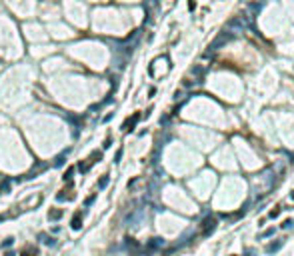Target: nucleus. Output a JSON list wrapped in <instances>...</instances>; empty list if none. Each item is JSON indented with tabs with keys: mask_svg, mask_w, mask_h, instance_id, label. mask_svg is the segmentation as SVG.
Returning <instances> with one entry per match:
<instances>
[{
	"mask_svg": "<svg viewBox=\"0 0 294 256\" xmlns=\"http://www.w3.org/2000/svg\"><path fill=\"white\" fill-rule=\"evenodd\" d=\"M216 224H218V220H216L214 216L204 218V220H202V236H208V234H212V230L216 228Z\"/></svg>",
	"mask_w": 294,
	"mask_h": 256,
	"instance_id": "obj_1",
	"label": "nucleus"
},
{
	"mask_svg": "<svg viewBox=\"0 0 294 256\" xmlns=\"http://www.w3.org/2000/svg\"><path fill=\"white\" fill-rule=\"evenodd\" d=\"M140 120V114L136 112V114H132V118H128V120L122 124V130L124 132H128V130H134V126H136V122Z\"/></svg>",
	"mask_w": 294,
	"mask_h": 256,
	"instance_id": "obj_2",
	"label": "nucleus"
},
{
	"mask_svg": "<svg viewBox=\"0 0 294 256\" xmlns=\"http://www.w3.org/2000/svg\"><path fill=\"white\" fill-rule=\"evenodd\" d=\"M70 224H72L74 230H80V228H82V214L76 212V214L72 216V222H70Z\"/></svg>",
	"mask_w": 294,
	"mask_h": 256,
	"instance_id": "obj_3",
	"label": "nucleus"
},
{
	"mask_svg": "<svg viewBox=\"0 0 294 256\" xmlns=\"http://www.w3.org/2000/svg\"><path fill=\"white\" fill-rule=\"evenodd\" d=\"M62 210H60V208H52V210H50L48 212V218L50 220H60V218H62Z\"/></svg>",
	"mask_w": 294,
	"mask_h": 256,
	"instance_id": "obj_4",
	"label": "nucleus"
},
{
	"mask_svg": "<svg viewBox=\"0 0 294 256\" xmlns=\"http://www.w3.org/2000/svg\"><path fill=\"white\" fill-rule=\"evenodd\" d=\"M22 256H38V248L24 246V248H22Z\"/></svg>",
	"mask_w": 294,
	"mask_h": 256,
	"instance_id": "obj_5",
	"label": "nucleus"
},
{
	"mask_svg": "<svg viewBox=\"0 0 294 256\" xmlns=\"http://www.w3.org/2000/svg\"><path fill=\"white\" fill-rule=\"evenodd\" d=\"M102 158V152H98V150H94V152H92V154H90V158H88V164H94V162H98V160H100Z\"/></svg>",
	"mask_w": 294,
	"mask_h": 256,
	"instance_id": "obj_6",
	"label": "nucleus"
},
{
	"mask_svg": "<svg viewBox=\"0 0 294 256\" xmlns=\"http://www.w3.org/2000/svg\"><path fill=\"white\" fill-rule=\"evenodd\" d=\"M280 246H282V240H276V242H272V244H270L266 250H268V252H274V250H278Z\"/></svg>",
	"mask_w": 294,
	"mask_h": 256,
	"instance_id": "obj_7",
	"label": "nucleus"
},
{
	"mask_svg": "<svg viewBox=\"0 0 294 256\" xmlns=\"http://www.w3.org/2000/svg\"><path fill=\"white\" fill-rule=\"evenodd\" d=\"M68 152H70V150H66V152H62V154H60V156H58V158H56V162H54V164H56V166H62V164H64V158H66V154H68Z\"/></svg>",
	"mask_w": 294,
	"mask_h": 256,
	"instance_id": "obj_8",
	"label": "nucleus"
},
{
	"mask_svg": "<svg viewBox=\"0 0 294 256\" xmlns=\"http://www.w3.org/2000/svg\"><path fill=\"white\" fill-rule=\"evenodd\" d=\"M72 174H74V166H70V168H68L66 172H64L62 178H64V180H70V178H72Z\"/></svg>",
	"mask_w": 294,
	"mask_h": 256,
	"instance_id": "obj_9",
	"label": "nucleus"
},
{
	"mask_svg": "<svg viewBox=\"0 0 294 256\" xmlns=\"http://www.w3.org/2000/svg\"><path fill=\"white\" fill-rule=\"evenodd\" d=\"M108 180H110V178H108V176H102V178H100V182H98V188H106Z\"/></svg>",
	"mask_w": 294,
	"mask_h": 256,
	"instance_id": "obj_10",
	"label": "nucleus"
},
{
	"mask_svg": "<svg viewBox=\"0 0 294 256\" xmlns=\"http://www.w3.org/2000/svg\"><path fill=\"white\" fill-rule=\"evenodd\" d=\"M88 168H90L88 162H80V164H78V170H80V172H88Z\"/></svg>",
	"mask_w": 294,
	"mask_h": 256,
	"instance_id": "obj_11",
	"label": "nucleus"
},
{
	"mask_svg": "<svg viewBox=\"0 0 294 256\" xmlns=\"http://www.w3.org/2000/svg\"><path fill=\"white\" fill-rule=\"evenodd\" d=\"M12 242H14V238H6V240L2 242V248H8V246H12Z\"/></svg>",
	"mask_w": 294,
	"mask_h": 256,
	"instance_id": "obj_12",
	"label": "nucleus"
},
{
	"mask_svg": "<svg viewBox=\"0 0 294 256\" xmlns=\"http://www.w3.org/2000/svg\"><path fill=\"white\" fill-rule=\"evenodd\" d=\"M278 214H280V206H276L274 210L270 212V218H276V216H278Z\"/></svg>",
	"mask_w": 294,
	"mask_h": 256,
	"instance_id": "obj_13",
	"label": "nucleus"
},
{
	"mask_svg": "<svg viewBox=\"0 0 294 256\" xmlns=\"http://www.w3.org/2000/svg\"><path fill=\"white\" fill-rule=\"evenodd\" d=\"M282 226H284V228H290V226H292V220H284V224H282Z\"/></svg>",
	"mask_w": 294,
	"mask_h": 256,
	"instance_id": "obj_14",
	"label": "nucleus"
},
{
	"mask_svg": "<svg viewBox=\"0 0 294 256\" xmlns=\"http://www.w3.org/2000/svg\"><path fill=\"white\" fill-rule=\"evenodd\" d=\"M120 158H122V150H118L116 152V162H120Z\"/></svg>",
	"mask_w": 294,
	"mask_h": 256,
	"instance_id": "obj_15",
	"label": "nucleus"
},
{
	"mask_svg": "<svg viewBox=\"0 0 294 256\" xmlns=\"http://www.w3.org/2000/svg\"><path fill=\"white\" fill-rule=\"evenodd\" d=\"M6 256H14V252H6Z\"/></svg>",
	"mask_w": 294,
	"mask_h": 256,
	"instance_id": "obj_16",
	"label": "nucleus"
},
{
	"mask_svg": "<svg viewBox=\"0 0 294 256\" xmlns=\"http://www.w3.org/2000/svg\"><path fill=\"white\" fill-rule=\"evenodd\" d=\"M2 220H4V218H2V214H0V222H2Z\"/></svg>",
	"mask_w": 294,
	"mask_h": 256,
	"instance_id": "obj_17",
	"label": "nucleus"
}]
</instances>
